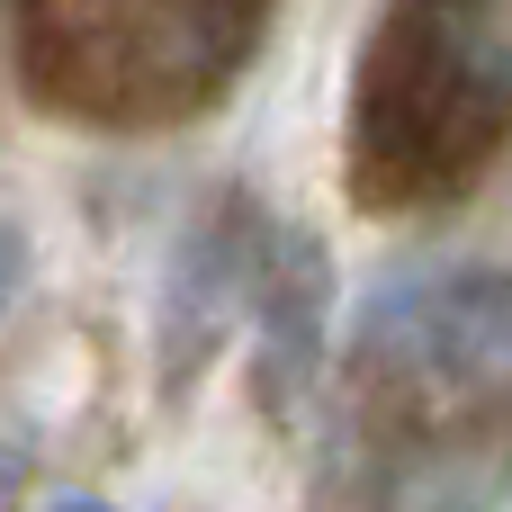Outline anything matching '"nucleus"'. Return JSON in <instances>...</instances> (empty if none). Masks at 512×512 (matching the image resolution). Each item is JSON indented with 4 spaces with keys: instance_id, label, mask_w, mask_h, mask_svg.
<instances>
[{
    "instance_id": "39448f33",
    "label": "nucleus",
    "mask_w": 512,
    "mask_h": 512,
    "mask_svg": "<svg viewBox=\"0 0 512 512\" xmlns=\"http://www.w3.org/2000/svg\"><path fill=\"white\" fill-rule=\"evenodd\" d=\"M512 495V432H450L387 468L378 512H495Z\"/></svg>"
},
{
    "instance_id": "f03ea898",
    "label": "nucleus",
    "mask_w": 512,
    "mask_h": 512,
    "mask_svg": "<svg viewBox=\"0 0 512 512\" xmlns=\"http://www.w3.org/2000/svg\"><path fill=\"white\" fill-rule=\"evenodd\" d=\"M351 369L512 396V270H396L351 306Z\"/></svg>"
},
{
    "instance_id": "20e7f679",
    "label": "nucleus",
    "mask_w": 512,
    "mask_h": 512,
    "mask_svg": "<svg viewBox=\"0 0 512 512\" xmlns=\"http://www.w3.org/2000/svg\"><path fill=\"white\" fill-rule=\"evenodd\" d=\"M252 324H261V405L270 414H297L306 387L324 378V351H333V261L306 225H279L270 243V270H261V297H252Z\"/></svg>"
},
{
    "instance_id": "0eeeda50",
    "label": "nucleus",
    "mask_w": 512,
    "mask_h": 512,
    "mask_svg": "<svg viewBox=\"0 0 512 512\" xmlns=\"http://www.w3.org/2000/svg\"><path fill=\"white\" fill-rule=\"evenodd\" d=\"M18 477H27V459H18V450H9V441H0V495H9V486H18Z\"/></svg>"
},
{
    "instance_id": "6e6552de",
    "label": "nucleus",
    "mask_w": 512,
    "mask_h": 512,
    "mask_svg": "<svg viewBox=\"0 0 512 512\" xmlns=\"http://www.w3.org/2000/svg\"><path fill=\"white\" fill-rule=\"evenodd\" d=\"M45 512H108V504H99V495H54Z\"/></svg>"
},
{
    "instance_id": "423d86ee",
    "label": "nucleus",
    "mask_w": 512,
    "mask_h": 512,
    "mask_svg": "<svg viewBox=\"0 0 512 512\" xmlns=\"http://www.w3.org/2000/svg\"><path fill=\"white\" fill-rule=\"evenodd\" d=\"M18 279H27V234H18V216H0V315L18 306Z\"/></svg>"
},
{
    "instance_id": "f257e3e1",
    "label": "nucleus",
    "mask_w": 512,
    "mask_h": 512,
    "mask_svg": "<svg viewBox=\"0 0 512 512\" xmlns=\"http://www.w3.org/2000/svg\"><path fill=\"white\" fill-rule=\"evenodd\" d=\"M369 135L387 144L396 126H423V162L450 153L459 171L477 153H495L512 126V36L504 18L477 9H396L378 18V54H369Z\"/></svg>"
},
{
    "instance_id": "7ed1b4c3",
    "label": "nucleus",
    "mask_w": 512,
    "mask_h": 512,
    "mask_svg": "<svg viewBox=\"0 0 512 512\" xmlns=\"http://www.w3.org/2000/svg\"><path fill=\"white\" fill-rule=\"evenodd\" d=\"M270 243H279V225H270L243 189L207 198V207L180 225L171 270H162V315H153V351H162V396H171V405L207 378V360L225 351L234 315L261 297Z\"/></svg>"
}]
</instances>
